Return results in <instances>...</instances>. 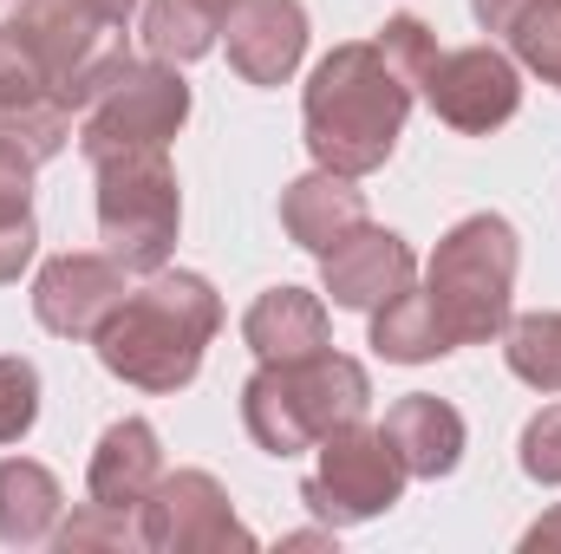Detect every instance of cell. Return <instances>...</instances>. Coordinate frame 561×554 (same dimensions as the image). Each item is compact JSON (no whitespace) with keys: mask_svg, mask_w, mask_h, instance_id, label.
Instances as JSON below:
<instances>
[{"mask_svg":"<svg viewBox=\"0 0 561 554\" xmlns=\"http://www.w3.org/2000/svg\"><path fill=\"white\" fill-rule=\"evenodd\" d=\"M33 196H0V287L33 262Z\"/></svg>","mask_w":561,"mask_h":554,"instance_id":"27","label":"cell"},{"mask_svg":"<svg viewBox=\"0 0 561 554\" xmlns=\"http://www.w3.org/2000/svg\"><path fill=\"white\" fill-rule=\"evenodd\" d=\"M320 275H327V300L346 307V313H373L386 307L392 293H405L419 262H412V242L379 229V222H359L346 242H333L320 255Z\"/></svg>","mask_w":561,"mask_h":554,"instance_id":"12","label":"cell"},{"mask_svg":"<svg viewBox=\"0 0 561 554\" xmlns=\"http://www.w3.org/2000/svg\"><path fill=\"white\" fill-rule=\"evenodd\" d=\"M72 99L59 92V79L39 66V53L13 33V20L0 26V157L20 170L53 163L66 143L79 138L72 125Z\"/></svg>","mask_w":561,"mask_h":554,"instance_id":"8","label":"cell"},{"mask_svg":"<svg viewBox=\"0 0 561 554\" xmlns=\"http://www.w3.org/2000/svg\"><path fill=\"white\" fill-rule=\"evenodd\" d=\"M503 359L523 385L561 392V313H523L503 326Z\"/></svg>","mask_w":561,"mask_h":554,"instance_id":"21","label":"cell"},{"mask_svg":"<svg viewBox=\"0 0 561 554\" xmlns=\"http://www.w3.org/2000/svg\"><path fill=\"white\" fill-rule=\"evenodd\" d=\"M359 222H366V196L340 170H313V176H300V183L280 189V229L300 249H313V255H327L333 242H346Z\"/></svg>","mask_w":561,"mask_h":554,"instance_id":"16","label":"cell"},{"mask_svg":"<svg viewBox=\"0 0 561 554\" xmlns=\"http://www.w3.org/2000/svg\"><path fill=\"white\" fill-rule=\"evenodd\" d=\"M536 7H542V0H470V13H477L483 33H516Z\"/></svg>","mask_w":561,"mask_h":554,"instance_id":"28","label":"cell"},{"mask_svg":"<svg viewBox=\"0 0 561 554\" xmlns=\"http://www.w3.org/2000/svg\"><path fill=\"white\" fill-rule=\"evenodd\" d=\"M386 437H392V450H399V463L424 476V483H437V476H450L457 463H463V412L457 405H444V399H431V392H412V399H399L386 424H379Z\"/></svg>","mask_w":561,"mask_h":554,"instance_id":"15","label":"cell"},{"mask_svg":"<svg viewBox=\"0 0 561 554\" xmlns=\"http://www.w3.org/2000/svg\"><path fill=\"white\" fill-rule=\"evenodd\" d=\"M66 489L46 463L33 457H0V542L7 549H39L59 535Z\"/></svg>","mask_w":561,"mask_h":554,"instance_id":"18","label":"cell"},{"mask_svg":"<svg viewBox=\"0 0 561 554\" xmlns=\"http://www.w3.org/2000/svg\"><path fill=\"white\" fill-rule=\"evenodd\" d=\"M144 516V549H249L255 535L236 522L229 509V489L209 476V470H176L150 489Z\"/></svg>","mask_w":561,"mask_h":554,"instance_id":"10","label":"cell"},{"mask_svg":"<svg viewBox=\"0 0 561 554\" xmlns=\"http://www.w3.org/2000/svg\"><path fill=\"white\" fill-rule=\"evenodd\" d=\"M39 417V372L20 353H0V443H20Z\"/></svg>","mask_w":561,"mask_h":554,"instance_id":"23","label":"cell"},{"mask_svg":"<svg viewBox=\"0 0 561 554\" xmlns=\"http://www.w3.org/2000/svg\"><path fill=\"white\" fill-rule=\"evenodd\" d=\"M373 405V379L359 359L320 346L300 359H262V372L242 385V424L268 457H300L340 424H359Z\"/></svg>","mask_w":561,"mask_h":554,"instance_id":"3","label":"cell"},{"mask_svg":"<svg viewBox=\"0 0 561 554\" xmlns=\"http://www.w3.org/2000/svg\"><path fill=\"white\" fill-rule=\"evenodd\" d=\"M99 235L105 255L125 275H157L176 249V222H183V196H176V170L157 150H118L99 157Z\"/></svg>","mask_w":561,"mask_h":554,"instance_id":"6","label":"cell"},{"mask_svg":"<svg viewBox=\"0 0 561 554\" xmlns=\"http://www.w3.org/2000/svg\"><path fill=\"white\" fill-rule=\"evenodd\" d=\"M373 353L392 359V366H424V359H444L450 353V333L437 326L424 287H405L386 307H373Z\"/></svg>","mask_w":561,"mask_h":554,"instance_id":"20","label":"cell"},{"mask_svg":"<svg viewBox=\"0 0 561 554\" xmlns=\"http://www.w3.org/2000/svg\"><path fill=\"white\" fill-rule=\"evenodd\" d=\"M379 53L392 59V72H405L412 85H424L431 66H437V33L424 26L419 13H392V20L379 26Z\"/></svg>","mask_w":561,"mask_h":554,"instance_id":"24","label":"cell"},{"mask_svg":"<svg viewBox=\"0 0 561 554\" xmlns=\"http://www.w3.org/2000/svg\"><path fill=\"white\" fill-rule=\"evenodd\" d=\"M523 268V242L510 229V216H463L431 268H424V300L437 313V326L450 333V346H483L510 326V293Z\"/></svg>","mask_w":561,"mask_h":554,"instance_id":"4","label":"cell"},{"mask_svg":"<svg viewBox=\"0 0 561 554\" xmlns=\"http://www.w3.org/2000/svg\"><path fill=\"white\" fill-rule=\"evenodd\" d=\"M79 7H92V13H99L105 26H118V33H125V26H131V13H138V0H79Z\"/></svg>","mask_w":561,"mask_h":554,"instance_id":"29","label":"cell"},{"mask_svg":"<svg viewBox=\"0 0 561 554\" xmlns=\"http://www.w3.org/2000/svg\"><path fill=\"white\" fill-rule=\"evenodd\" d=\"M242 339L255 346V359H300L327 346V300L307 287H268L255 293V307L242 313Z\"/></svg>","mask_w":561,"mask_h":554,"instance_id":"17","label":"cell"},{"mask_svg":"<svg viewBox=\"0 0 561 554\" xmlns=\"http://www.w3.org/2000/svg\"><path fill=\"white\" fill-rule=\"evenodd\" d=\"M72 112H79V150L99 163L118 150H157L176 138L190 118V85L170 59H131L118 46L72 92Z\"/></svg>","mask_w":561,"mask_h":554,"instance_id":"5","label":"cell"},{"mask_svg":"<svg viewBox=\"0 0 561 554\" xmlns=\"http://www.w3.org/2000/svg\"><path fill=\"white\" fill-rule=\"evenodd\" d=\"M216 333H222L216 287L203 275H183V268H157L105 313L92 346H99L112 379H125L138 392H183L203 372V353Z\"/></svg>","mask_w":561,"mask_h":554,"instance_id":"2","label":"cell"},{"mask_svg":"<svg viewBox=\"0 0 561 554\" xmlns=\"http://www.w3.org/2000/svg\"><path fill=\"white\" fill-rule=\"evenodd\" d=\"M59 549H144V516L138 509H105V503H85L72 522H59L53 535Z\"/></svg>","mask_w":561,"mask_h":554,"instance_id":"22","label":"cell"},{"mask_svg":"<svg viewBox=\"0 0 561 554\" xmlns=\"http://www.w3.org/2000/svg\"><path fill=\"white\" fill-rule=\"evenodd\" d=\"M510 39H516V59H523L529 72H542V79L561 92V0H542Z\"/></svg>","mask_w":561,"mask_h":554,"instance_id":"25","label":"cell"},{"mask_svg":"<svg viewBox=\"0 0 561 554\" xmlns=\"http://www.w3.org/2000/svg\"><path fill=\"white\" fill-rule=\"evenodd\" d=\"M157 483H163V450H157V430H150L144 417H118V424L99 437L92 470H85L92 503H105V509H144Z\"/></svg>","mask_w":561,"mask_h":554,"instance_id":"14","label":"cell"},{"mask_svg":"<svg viewBox=\"0 0 561 554\" xmlns=\"http://www.w3.org/2000/svg\"><path fill=\"white\" fill-rule=\"evenodd\" d=\"M222 20H229V0H144V46L150 59L190 66L216 46Z\"/></svg>","mask_w":561,"mask_h":554,"instance_id":"19","label":"cell"},{"mask_svg":"<svg viewBox=\"0 0 561 554\" xmlns=\"http://www.w3.org/2000/svg\"><path fill=\"white\" fill-rule=\"evenodd\" d=\"M222 39H229V66L249 85H287L307 53V7L300 0H229Z\"/></svg>","mask_w":561,"mask_h":554,"instance_id":"13","label":"cell"},{"mask_svg":"<svg viewBox=\"0 0 561 554\" xmlns=\"http://www.w3.org/2000/svg\"><path fill=\"white\" fill-rule=\"evenodd\" d=\"M523 549H561V509H556V516H542V522L523 535Z\"/></svg>","mask_w":561,"mask_h":554,"instance_id":"30","label":"cell"},{"mask_svg":"<svg viewBox=\"0 0 561 554\" xmlns=\"http://www.w3.org/2000/svg\"><path fill=\"white\" fill-rule=\"evenodd\" d=\"M424 99L450 131L483 138V131H503L523 112V72L496 46H457V53H437L431 79H424Z\"/></svg>","mask_w":561,"mask_h":554,"instance_id":"9","label":"cell"},{"mask_svg":"<svg viewBox=\"0 0 561 554\" xmlns=\"http://www.w3.org/2000/svg\"><path fill=\"white\" fill-rule=\"evenodd\" d=\"M125 293L131 287H125V268L112 255H92V249L53 255L33 280V320L46 333H59V339H92Z\"/></svg>","mask_w":561,"mask_h":554,"instance_id":"11","label":"cell"},{"mask_svg":"<svg viewBox=\"0 0 561 554\" xmlns=\"http://www.w3.org/2000/svg\"><path fill=\"white\" fill-rule=\"evenodd\" d=\"M523 476L561 489V405H542L523 424Z\"/></svg>","mask_w":561,"mask_h":554,"instance_id":"26","label":"cell"},{"mask_svg":"<svg viewBox=\"0 0 561 554\" xmlns=\"http://www.w3.org/2000/svg\"><path fill=\"white\" fill-rule=\"evenodd\" d=\"M0 196H33V170H20V163L0 157Z\"/></svg>","mask_w":561,"mask_h":554,"instance_id":"31","label":"cell"},{"mask_svg":"<svg viewBox=\"0 0 561 554\" xmlns=\"http://www.w3.org/2000/svg\"><path fill=\"white\" fill-rule=\"evenodd\" d=\"M412 470L399 463L392 437L379 424H340L333 437H320V463L307 470L300 483V503L327 522V529H353V522H373L386 516L399 496H405Z\"/></svg>","mask_w":561,"mask_h":554,"instance_id":"7","label":"cell"},{"mask_svg":"<svg viewBox=\"0 0 561 554\" xmlns=\"http://www.w3.org/2000/svg\"><path fill=\"white\" fill-rule=\"evenodd\" d=\"M412 79L392 72V59L379 53V39H353V46H333L313 79H307V99H300V125H307V150L320 170H340V176H373L399 138H405V118H412Z\"/></svg>","mask_w":561,"mask_h":554,"instance_id":"1","label":"cell"}]
</instances>
